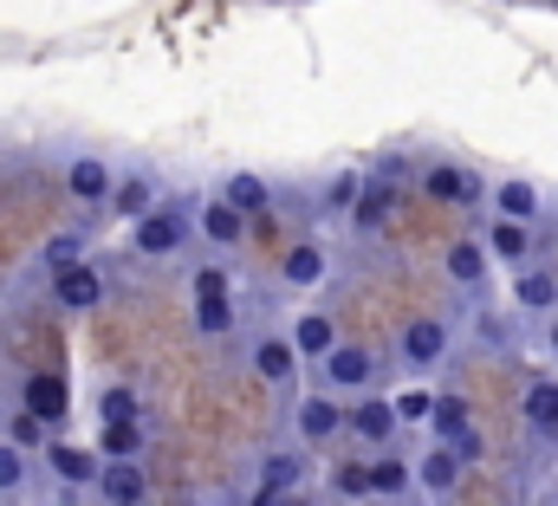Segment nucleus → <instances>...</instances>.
Wrapping results in <instances>:
<instances>
[{"instance_id": "20e7f679", "label": "nucleus", "mask_w": 558, "mask_h": 506, "mask_svg": "<svg viewBox=\"0 0 558 506\" xmlns=\"http://www.w3.org/2000/svg\"><path fill=\"white\" fill-rule=\"evenodd\" d=\"M410 481H422V487H428V494H448V487H454V481H461V455H454V448H441V442H435V448H428V455H422L416 468H410Z\"/></svg>"}, {"instance_id": "ddd939ff", "label": "nucleus", "mask_w": 558, "mask_h": 506, "mask_svg": "<svg viewBox=\"0 0 558 506\" xmlns=\"http://www.w3.org/2000/svg\"><path fill=\"white\" fill-rule=\"evenodd\" d=\"M344 422H351L364 442H390V435H397V409H390V402H357Z\"/></svg>"}, {"instance_id": "f8f14e48", "label": "nucleus", "mask_w": 558, "mask_h": 506, "mask_svg": "<svg viewBox=\"0 0 558 506\" xmlns=\"http://www.w3.org/2000/svg\"><path fill=\"white\" fill-rule=\"evenodd\" d=\"M65 182H72V195H78V202H105V195H111V169H105L98 156H78Z\"/></svg>"}, {"instance_id": "0eeeda50", "label": "nucleus", "mask_w": 558, "mask_h": 506, "mask_svg": "<svg viewBox=\"0 0 558 506\" xmlns=\"http://www.w3.org/2000/svg\"><path fill=\"white\" fill-rule=\"evenodd\" d=\"M371 371H377V358H371V351H351V345H331V351H325V377L344 383V389L371 383Z\"/></svg>"}, {"instance_id": "393cba45", "label": "nucleus", "mask_w": 558, "mask_h": 506, "mask_svg": "<svg viewBox=\"0 0 558 506\" xmlns=\"http://www.w3.org/2000/svg\"><path fill=\"white\" fill-rule=\"evenodd\" d=\"M105 461H137V422H105Z\"/></svg>"}, {"instance_id": "cd10ccee", "label": "nucleus", "mask_w": 558, "mask_h": 506, "mask_svg": "<svg viewBox=\"0 0 558 506\" xmlns=\"http://www.w3.org/2000/svg\"><path fill=\"white\" fill-rule=\"evenodd\" d=\"M7 442H13V448H39V442H46V422H39V415H26V409H20V415H13V422H7Z\"/></svg>"}, {"instance_id": "4468645a", "label": "nucleus", "mask_w": 558, "mask_h": 506, "mask_svg": "<svg viewBox=\"0 0 558 506\" xmlns=\"http://www.w3.org/2000/svg\"><path fill=\"white\" fill-rule=\"evenodd\" d=\"M52 474H59L65 487H85V481H98V461H92L85 448H72V442H52Z\"/></svg>"}, {"instance_id": "6ab92c4d", "label": "nucleus", "mask_w": 558, "mask_h": 506, "mask_svg": "<svg viewBox=\"0 0 558 506\" xmlns=\"http://www.w3.org/2000/svg\"><path fill=\"white\" fill-rule=\"evenodd\" d=\"M292 351L325 358V351H331V318H325V312H305V318H299V332H292Z\"/></svg>"}, {"instance_id": "e433bc0d", "label": "nucleus", "mask_w": 558, "mask_h": 506, "mask_svg": "<svg viewBox=\"0 0 558 506\" xmlns=\"http://www.w3.org/2000/svg\"><path fill=\"white\" fill-rule=\"evenodd\" d=\"M351 195H357V176H338L331 182V208H351Z\"/></svg>"}, {"instance_id": "c9c22d12", "label": "nucleus", "mask_w": 558, "mask_h": 506, "mask_svg": "<svg viewBox=\"0 0 558 506\" xmlns=\"http://www.w3.org/2000/svg\"><path fill=\"white\" fill-rule=\"evenodd\" d=\"M46 260H52L59 273H65V266H78V241H52V253H46Z\"/></svg>"}, {"instance_id": "1a4fd4ad", "label": "nucleus", "mask_w": 558, "mask_h": 506, "mask_svg": "<svg viewBox=\"0 0 558 506\" xmlns=\"http://www.w3.org/2000/svg\"><path fill=\"white\" fill-rule=\"evenodd\" d=\"M422 189H428V202H481L474 176H461V169H448V162H435V169L422 176Z\"/></svg>"}, {"instance_id": "9d476101", "label": "nucleus", "mask_w": 558, "mask_h": 506, "mask_svg": "<svg viewBox=\"0 0 558 506\" xmlns=\"http://www.w3.org/2000/svg\"><path fill=\"white\" fill-rule=\"evenodd\" d=\"M351 202H357V208H351V221H357V228H384V221H390V208H397V189H390V182H371V189H357Z\"/></svg>"}, {"instance_id": "a211bd4d", "label": "nucleus", "mask_w": 558, "mask_h": 506, "mask_svg": "<svg viewBox=\"0 0 558 506\" xmlns=\"http://www.w3.org/2000/svg\"><path fill=\"white\" fill-rule=\"evenodd\" d=\"M221 202H228V208H241V215H260V208H267V182L241 169V176H228V195H221Z\"/></svg>"}, {"instance_id": "c756f323", "label": "nucleus", "mask_w": 558, "mask_h": 506, "mask_svg": "<svg viewBox=\"0 0 558 506\" xmlns=\"http://www.w3.org/2000/svg\"><path fill=\"white\" fill-rule=\"evenodd\" d=\"M558 292H553V279H546V273H526V279H520V305H533V312H539V305H553Z\"/></svg>"}, {"instance_id": "f704fd0d", "label": "nucleus", "mask_w": 558, "mask_h": 506, "mask_svg": "<svg viewBox=\"0 0 558 506\" xmlns=\"http://www.w3.org/2000/svg\"><path fill=\"white\" fill-rule=\"evenodd\" d=\"M338 487H344V494H371V474L351 461V468H338Z\"/></svg>"}, {"instance_id": "f257e3e1", "label": "nucleus", "mask_w": 558, "mask_h": 506, "mask_svg": "<svg viewBox=\"0 0 558 506\" xmlns=\"http://www.w3.org/2000/svg\"><path fill=\"white\" fill-rule=\"evenodd\" d=\"M98 494H105L111 506H143L149 481H143L137 461H98Z\"/></svg>"}, {"instance_id": "f03ea898", "label": "nucleus", "mask_w": 558, "mask_h": 506, "mask_svg": "<svg viewBox=\"0 0 558 506\" xmlns=\"http://www.w3.org/2000/svg\"><path fill=\"white\" fill-rule=\"evenodd\" d=\"M65 409H72V389H65V377H52V371H33V377H26V415H39V422L52 429Z\"/></svg>"}, {"instance_id": "6e6552de", "label": "nucleus", "mask_w": 558, "mask_h": 506, "mask_svg": "<svg viewBox=\"0 0 558 506\" xmlns=\"http://www.w3.org/2000/svg\"><path fill=\"white\" fill-rule=\"evenodd\" d=\"M441 351H448V325H441V318H416V325L403 332V358H410V364H435Z\"/></svg>"}, {"instance_id": "2eb2a0df", "label": "nucleus", "mask_w": 558, "mask_h": 506, "mask_svg": "<svg viewBox=\"0 0 558 506\" xmlns=\"http://www.w3.org/2000/svg\"><path fill=\"white\" fill-rule=\"evenodd\" d=\"M494 202H500V215H507V221H520V228L539 215V189H533V182H500V195H494Z\"/></svg>"}, {"instance_id": "f3484780", "label": "nucleus", "mask_w": 558, "mask_h": 506, "mask_svg": "<svg viewBox=\"0 0 558 506\" xmlns=\"http://www.w3.org/2000/svg\"><path fill=\"white\" fill-rule=\"evenodd\" d=\"M254 371L267 383H286L292 377V345H286V338H260V345H254Z\"/></svg>"}, {"instance_id": "473e14b6", "label": "nucleus", "mask_w": 558, "mask_h": 506, "mask_svg": "<svg viewBox=\"0 0 558 506\" xmlns=\"http://www.w3.org/2000/svg\"><path fill=\"white\" fill-rule=\"evenodd\" d=\"M195 299H228V273L221 266H202L195 273Z\"/></svg>"}, {"instance_id": "7c9ffc66", "label": "nucleus", "mask_w": 558, "mask_h": 506, "mask_svg": "<svg viewBox=\"0 0 558 506\" xmlns=\"http://www.w3.org/2000/svg\"><path fill=\"white\" fill-rule=\"evenodd\" d=\"M428 402H435L428 389H410V396H397L390 409H397V422H428Z\"/></svg>"}, {"instance_id": "423d86ee", "label": "nucleus", "mask_w": 558, "mask_h": 506, "mask_svg": "<svg viewBox=\"0 0 558 506\" xmlns=\"http://www.w3.org/2000/svg\"><path fill=\"white\" fill-rule=\"evenodd\" d=\"M344 429V409L331 402V396H312V402H299V435L305 442H331Z\"/></svg>"}, {"instance_id": "a878e982", "label": "nucleus", "mask_w": 558, "mask_h": 506, "mask_svg": "<svg viewBox=\"0 0 558 506\" xmlns=\"http://www.w3.org/2000/svg\"><path fill=\"white\" fill-rule=\"evenodd\" d=\"M299 474H305V461H299V455H274V461H267L260 494H286V487H299Z\"/></svg>"}, {"instance_id": "bb28decb", "label": "nucleus", "mask_w": 558, "mask_h": 506, "mask_svg": "<svg viewBox=\"0 0 558 506\" xmlns=\"http://www.w3.org/2000/svg\"><path fill=\"white\" fill-rule=\"evenodd\" d=\"M195 325H202L208 338H221V332L234 325V305H228V299H195Z\"/></svg>"}, {"instance_id": "5701e85b", "label": "nucleus", "mask_w": 558, "mask_h": 506, "mask_svg": "<svg viewBox=\"0 0 558 506\" xmlns=\"http://www.w3.org/2000/svg\"><path fill=\"white\" fill-rule=\"evenodd\" d=\"M286 279H292V286H318V279H325V253L318 248H292L286 253Z\"/></svg>"}, {"instance_id": "9b49d317", "label": "nucleus", "mask_w": 558, "mask_h": 506, "mask_svg": "<svg viewBox=\"0 0 558 506\" xmlns=\"http://www.w3.org/2000/svg\"><path fill=\"white\" fill-rule=\"evenodd\" d=\"M202 234H208L215 248H234V241L247 234V215L228 208V202H208V208H202Z\"/></svg>"}, {"instance_id": "c85d7f7f", "label": "nucleus", "mask_w": 558, "mask_h": 506, "mask_svg": "<svg viewBox=\"0 0 558 506\" xmlns=\"http://www.w3.org/2000/svg\"><path fill=\"white\" fill-rule=\"evenodd\" d=\"M494 253H500V260H520V253H526V228H520V221H500V228H494Z\"/></svg>"}, {"instance_id": "72a5a7b5", "label": "nucleus", "mask_w": 558, "mask_h": 506, "mask_svg": "<svg viewBox=\"0 0 558 506\" xmlns=\"http://www.w3.org/2000/svg\"><path fill=\"white\" fill-rule=\"evenodd\" d=\"M20 474H26L20 448H13V442H0V487H20Z\"/></svg>"}, {"instance_id": "39448f33", "label": "nucleus", "mask_w": 558, "mask_h": 506, "mask_svg": "<svg viewBox=\"0 0 558 506\" xmlns=\"http://www.w3.org/2000/svg\"><path fill=\"white\" fill-rule=\"evenodd\" d=\"M98 299H105V279H98V273H92L85 260L59 273V305H72V312H85V305H98Z\"/></svg>"}, {"instance_id": "412c9836", "label": "nucleus", "mask_w": 558, "mask_h": 506, "mask_svg": "<svg viewBox=\"0 0 558 506\" xmlns=\"http://www.w3.org/2000/svg\"><path fill=\"white\" fill-rule=\"evenodd\" d=\"M526 422L546 429V435H558V383H533V396H526Z\"/></svg>"}, {"instance_id": "7ed1b4c3", "label": "nucleus", "mask_w": 558, "mask_h": 506, "mask_svg": "<svg viewBox=\"0 0 558 506\" xmlns=\"http://www.w3.org/2000/svg\"><path fill=\"white\" fill-rule=\"evenodd\" d=\"M182 234H189V228H182L175 208H149V215L137 221V253H175Z\"/></svg>"}, {"instance_id": "dca6fc26", "label": "nucleus", "mask_w": 558, "mask_h": 506, "mask_svg": "<svg viewBox=\"0 0 558 506\" xmlns=\"http://www.w3.org/2000/svg\"><path fill=\"white\" fill-rule=\"evenodd\" d=\"M448 279H454V286H481V279H487V248H474V241L448 248Z\"/></svg>"}, {"instance_id": "aec40b11", "label": "nucleus", "mask_w": 558, "mask_h": 506, "mask_svg": "<svg viewBox=\"0 0 558 506\" xmlns=\"http://www.w3.org/2000/svg\"><path fill=\"white\" fill-rule=\"evenodd\" d=\"M428 422H435L441 442H454V435L468 429V402H461V396H435V402H428Z\"/></svg>"}, {"instance_id": "b1692460", "label": "nucleus", "mask_w": 558, "mask_h": 506, "mask_svg": "<svg viewBox=\"0 0 558 506\" xmlns=\"http://www.w3.org/2000/svg\"><path fill=\"white\" fill-rule=\"evenodd\" d=\"M364 474H371V494H384V501H397V494L410 487V468H403V461H371Z\"/></svg>"}, {"instance_id": "2f4dec72", "label": "nucleus", "mask_w": 558, "mask_h": 506, "mask_svg": "<svg viewBox=\"0 0 558 506\" xmlns=\"http://www.w3.org/2000/svg\"><path fill=\"white\" fill-rule=\"evenodd\" d=\"M105 422H137V396L131 389H105Z\"/></svg>"}, {"instance_id": "4c0bfd02", "label": "nucleus", "mask_w": 558, "mask_h": 506, "mask_svg": "<svg viewBox=\"0 0 558 506\" xmlns=\"http://www.w3.org/2000/svg\"><path fill=\"white\" fill-rule=\"evenodd\" d=\"M553 351H558V318H553Z\"/></svg>"}, {"instance_id": "4be33fe9", "label": "nucleus", "mask_w": 558, "mask_h": 506, "mask_svg": "<svg viewBox=\"0 0 558 506\" xmlns=\"http://www.w3.org/2000/svg\"><path fill=\"white\" fill-rule=\"evenodd\" d=\"M149 202H156V195H149V182H137V176H131V182H111V208H118V215L143 221V215H149Z\"/></svg>"}]
</instances>
